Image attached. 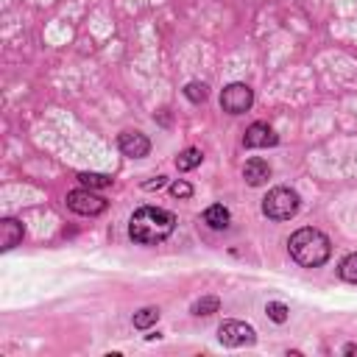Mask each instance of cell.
<instances>
[{
    "label": "cell",
    "instance_id": "cell-13",
    "mask_svg": "<svg viewBox=\"0 0 357 357\" xmlns=\"http://www.w3.org/2000/svg\"><path fill=\"white\" fill-rule=\"evenodd\" d=\"M337 273H340V279H343V282H351V284H357V254H349V257L340 262Z\"/></svg>",
    "mask_w": 357,
    "mask_h": 357
},
{
    "label": "cell",
    "instance_id": "cell-6",
    "mask_svg": "<svg viewBox=\"0 0 357 357\" xmlns=\"http://www.w3.org/2000/svg\"><path fill=\"white\" fill-rule=\"evenodd\" d=\"M67 206H70L75 215H100V212L106 209V198H100V195H95L89 187H84V190H73V192L67 195Z\"/></svg>",
    "mask_w": 357,
    "mask_h": 357
},
{
    "label": "cell",
    "instance_id": "cell-19",
    "mask_svg": "<svg viewBox=\"0 0 357 357\" xmlns=\"http://www.w3.org/2000/svg\"><path fill=\"white\" fill-rule=\"evenodd\" d=\"M170 192H173L176 198H190V195H192V187H190L187 181H173V184H170Z\"/></svg>",
    "mask_w": 357,
    "mask_h": 357
},
{
    "label": "cell",
    "instance_id": "cell-16",
    "mask_svg": "<svg viewBox=\"0 0 357 357\" xmlns=\"http://www.w3.org/2000/svg\"><path fill=\"white\" fill-rule=\"evenodd\" d=\"M159 321V310H153V307H145V310H139L137 315H134V326L137 329H148L151 324H156Z\"/></svg>",
    "mask_w": 357,
    "mask_h": 357
},
{
    "label": "cell",
    "instance_id": "cell-1",
    "mask_svg": "<svg viewBox=\"0 0 357 357\" xmlns=\"http://www.w3.org/2000/svg\"><path fill=\"white\" fill-rule=\"evenodd\" d=\"M176 229V218L167 209L159 206H142L131 215L128 220V234L134 243L139 245H156L165 237H170V231Z\"/></svg>",
    "mask_w": 357,
    "mask_h": 357
},
{
    "label": "cell",
    "instance_id": "cell-10",
    "mask_svg": "<svg viewBox=\"0 0 357 357\" xmlns=\"http://www.w3.org/2000/svg\"><path fill=\"white\" fill-rule=\"evenodd\" d=\"M22 223L14 220V218H6L3 220V251H11L17 243H22Z\"/></svg>",
    "mask_w": 357,
    "mask_h": 357
},
{
    "label": "cell",
    "instance_id": "cell-14",
    "mask_svg": "<svg viewBox=\"0 0 357 357\" xmlns=\"http://www.w3.org/2000/svg\"><path fill=\"white\" fill-rule=\"evenodd\" d=\"M78 181H81L84 187H89V190H98V187H109V184H112V178L103 176V173H81Z\"/></svg>",
    "mask_w": 357,
    "mask_h": 357
},
{
    "label": "cell",
    "instance_id": "cell-2",
    "mask_svg": "<svg viewBox=\"0 0 357 357\" xmlns=\"http://www.w3.org/2000/svg\"><path fill=\"white\" fill-rule=\"evenodd\" d=\"M287 248H290V257H293L298 265H304V268H318V265H324V262L329 259V254H332L329 237H326L324 231H318V229H298V231L290 237Z\"/></svg>",
    "mask_w": 357,
    "mask_h": 357
},
{
    "label": "cell",
    "instance_id": "cell-11",
    "mask_svg": "<svg viewBox=\"0 0 357 357\" xmlns=\"http://www.w3.org/2000/svg\"><path fill=\"white\" fill-rule=\"evenodd\" d=\"M229 220H231V215H229V209H226L223 204H212V206L204 212V223H206L209 229H226Z\"/></svg>",
    "mask_w": 357,
    "mask_h": 357
},
{
    "label": "cell",
    "instance_id": "cell-18",
    "mask_svg": "<svg viewBox=\"0 0 357 357\" xmlns=\"http://www.w3.org/2000/svg\"><path fill=\"white\" fill-rule=\"evenodd\" d=\"M265 312H268V318H271V321H276V324H282V321L287 318V307H284L282 301H268Z\"/></svg>",
    "mask_w": 357,
    "mask_h": 357
},
{
    "label": "cell",
    "instance_id": "cell-21",
    "mask_svg": "<svg viewBox=\"0 0 357 357\" xmlns=\"http://www.w3.org/2000/svg\"><path fill=\"white\" fill-rule=\"evenodd\" d=\"M343 354H357V346H354V343H349V346H343Z\"/></svg>",
    "mask_w": 357,
    "mask_h": 357
},
{
    "label": "cell",
    "instance_id": "cell-15",
    "mask_svg": "<svg viewBox=\"0 0 357 357\" xmlns=\"http://www.w3.org/2000/svg\"><path fill=\"white\" fill-rule=\"evenodd\" d=\"M218 307H220V301L215 296H204V298H198L192 304V312L195 315H212V312H218Z\"/></svg>",
    "mask_w": 357,
    "mask_h": 357
},
{
    "label": "cell",
    "instance_id": "cell-7",
    "mask_svg": "<svg viewBox=\"0 0 357 357\" xmlns=\"http://www.w3.org/2000/svg\"><path fill=\"white\" fill-rule=\"evenodd\" d=\"M279 142V137H276V131L268 126V123H254V126H248L245 128V137H243V145L245 148H271V145H276Z\"/></svg>",
    "mask_w": 357,
    "mask_h": 357
},
{
    "label": "cell",
    "instance_id": "cell-4",
    "mask_svg": "<svg viewBox=\"0 0 357 357\" xmlns=\"http://www.w3.org/2000/svg\"><path fill=\"white\" fill-rule=\"evenodd\" d=\"M251 103H254V92H251L248 84L237 81V84H229L220 92V109L229 112V114H243V112L251 109Z\"/></svg>",
    "mask_w": 357,
    "mask_h": 357
},
{
    "label": "cell",
    "instance_id": "cell-9",
    "mask_svg": "<svg viewBox=\"0 0 357 357\" xmlns=\"http://www.w3.org/2000/svg\"><path fill=\"white\" fill-rule=\"evenodd\" d=\"M243 178H245L251 187L265 184V181L271 178V167H268V162H265V159H259V156L248 159V162H245V167H243Z\"/></svg>",
    "mask_w": 357,
    "mask_h": 357
},
{
    "label": "cell",
    "instance_id": "cell-12",
    "mask_svg": "<svg viewBox=\"0 0 357 357\" xmlns=\"http://www.w3.org/2000/svg\"><path fill=\"white\" fill-rule=\"evenodd\" d=\"M201 159H204V153H201L198 148H187V151H181V153L176 156V167H178V170H192V167L201 165Z\"/></svg>",
    "mask_w": 357,
    "mask_h": 357
},
{
    "label": "cell",
    "instance_id": "cell-5",
    "mask_svg": "<svg viewBox=\"0 0 357 357\" xmlns=\"http://www.w3.org/2000/svg\"><path fill=\"white\" fill-rule=\"evenodd\" d=\"M218 340L223 346H231V349L234 346H251L257 340V332H254V326H248L243 321H223L218 326Z\"/></svg>",
    "mask_w": 357,
    "mask_h": 357
},
{
    "label": "cell",
    "instance_id": "cell-3",
    "mask_svg": "<svg viewBox=\"0 0 357 357\" xmlns=\"http://www.w3.org/2000/svg\"><path fill=\"white\" fill-rule=\"evenodd\" d=\"M262 212L271 220H290L298 212V192L290 187H273L262 198Z\"/></svg>",
    "mask_w": 357,
    "mask_h": 357
},
{
    "label": "cell",
    "instance_id": "cell-20",
    "mask_svg": "<svg viewBox=\"0 0 357 357\" xmlns=\"http://www.w3.org/2000/svg\"><path fill=\"white\" fill-rule=\"evenodd\" d=\"M159 187H165V176H156V178L145 181V190H159Z\"/></svg>",
    "mask_w": 357,
    "mask_h": 357
},
{
    "label": "cell",
    "instance_id": "cell-8",
    "mask_svg": "<svg viewBox=\"0 0 357 357\" xmlns=\"http://www.w3.org/2000/svg\"><path fill=\"white\" fill-rule=\"evenodd\" d=\"M117 148L123 151V156L139 159V156H145V153L151 151V142H148V137L139 134V131H123L120 139H117Z\"/></svg>",
    "mask_w": 357,
    "mask_h": 357
},
{
    "label": "cell",
    "instance_id": "cell-17",
    "mask_svg": "<svg viewBox=\"0 0 357 357\" xmlns=\"http://www.w3.org/2000/svg\"><path fill=\"white\" fill-rule=\"evenodd\" d=\"M184 95L192 100V103H201V100H206V84H201V81H190L187 86H184Z\"/></svg>",
    "mask_w": 357,
    "mask_h": 357
}]
</instances>
